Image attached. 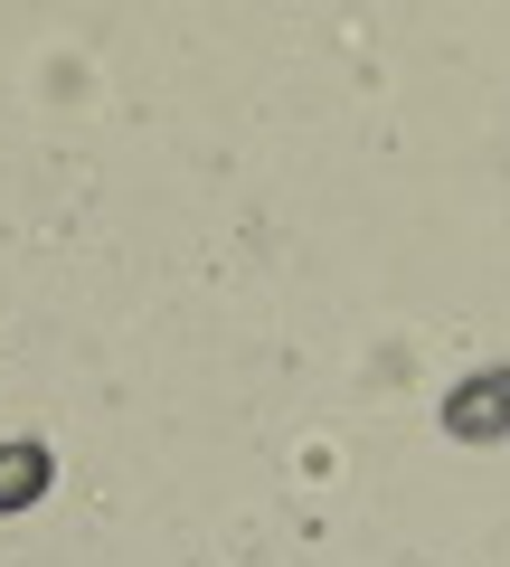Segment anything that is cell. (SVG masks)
<instances>
[{
	"instance_id": "obj_1",
	"label": "cell",
	"mask_w": 510,
	"mask_h": 567,
	"mask_svg": "<svg viewBox=\"0 0 510 567\" xmlns=\"http://www.w3.org/2000/svg\"><path fill=\"white\" fill-rule=\"evenodd\" d=\"M445 435H464V445H482V435H510V369H491V379H464L445 398Z\"/></svg>"
},
{
	"instance_id": "obj_2",
	"label": "cell",
	"mask_w": 510,
	"mask_h": 567,
	"mask_svg": "<svg viewBox=\"0 0 510 567\" xmlns=\"http://www.w3.org/2000/svg\"><path fill=\"white\" fill-rule=\"evenodd\" d=\"M48 473H58V464H48V445H0V520L39 502V492H48Z\"/></svg>"
}]
</instances>
